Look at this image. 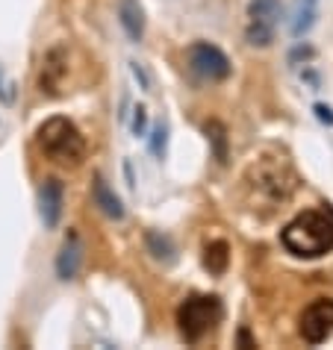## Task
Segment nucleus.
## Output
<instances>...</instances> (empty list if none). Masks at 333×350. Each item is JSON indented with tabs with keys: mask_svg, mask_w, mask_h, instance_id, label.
Here are the masks:
<instances>
[{
	"mask_svg": "<svg viewBox=\"0 0 333 350\" xmlns=\"http://www.w3.org/2000/svg\"><path fill=\"white\" fill-rule=\"evenodd\" d=\"M283 247L298 259H319L333 250V206H316L292 218L280 232Z\"/></svg>",
	"mask_w": 333,
	"mask_h": 350,
	"instance_id": "obj_1",
	"label": "nucleus"
},
{
	"mask_svg": "<svg viewBox=\"0 0 333 350\" xmlns=\"http://www.w3.org/2000/svg\"><path fill=\"white\" fill-rule=\"evenodd\" d=\"M36 142L42 148L45 157H51L60 165H80L86 159V139L83 133L74 127V121L62 118V115H53L47 118L42 127L36 130Z\"/></svg>",
	"mask_w": 333,
	"mask_h": 350,
	"instance_id": "obj_2",
	"label": "nucleus"
},
{
	"mask_svg": "<svg viewBox=\"0 0 333 350\" xmlns=\"http://www.w3.org/2000/svg\"><path fill=\"white\" fill-rule=\"evenodd\" d=\"M224 315V306L215 295H192L186 297L180 309H177V327H180V336L186 338L189 345H198L201 338H207L219 321Z\"/></svg>",
	"mask_w": 333,
	"mask_h": 350,
	"instance_id": "obj_3",
	"label": "nucleus"
},
{
	"mask_svg": "<svg viewBox=\"0 0 333 350\" xmlns=\"http://www.w3.org/2000/svg\"><path fill=\"white\" fill-rule=\"evenodd\" d=\"M248 183H251V189L257 194H262L269 203L289 200L292 189H295V177H292L289 165L278 162V159H262L257 165H251Z\"/></svg>",
	"mask_w": 333,
	"mask_h": 350,
	"instance_id": "obj_4",
	"label": "nucleus"
},
{
	"mask_svg": "<svg viewBox=\"0 0 333 350\" xmlns=\"http://www.w3.org/2000/svg\"><path fill=\"white\" fill-rule=\"evenodd\" d=\"M283 6L280 0H251L248 3V42L254 47H269L274 42V33L280 27Z\"/></svg>",
	"mask_w": 333,
	"mask_h": 350,
	"instance_id": "obj_5",
	"label": "nucleus"
},
{
	"mask_svg": "<svg viewBox=\"0 0 333 350\" xmlns=\"http://www.w3.org/2000/svg\"><path fill=\"white\" fill-rule=\"evenodd\" d=\"M189 71L201 83H221L230 77V59L210 42H195L189 47Z\"/></svg>",
	"mask_w": 333,
	"mask_h": 350,
	"instance_id": "obj_6",
	"label": "nucleus"
},
{
	"mask_svg": "<svg viewBox=\"0 0 333 350\" xmlns=\"http://www.w3.org/2000/svg\"><path fill=\"white\" fill-rule=\"evenodd\" d=\"M301 338L307 345H321L328 342L333 333V300H312L301 315Z\"/></svg>",
	"mask_w": 333,
	"mask_h": 350,
	"instance_id": "obj_7",
	"label": "nucleus"
},
{
	"mask_svg": "<svg viewBox=\"0 0 333 350\" xmlns=\"http://www.w3.org/2000/svg\"><path fill=\"white\" fill-rule=\"evenodd\" d=\"M65 74H68V53H65V47H53V51L45 56L42 71H38V89H42V94L60 97Z\"/></svg>",
	"mask_w": 333,
	"mask_h": 350,
	"instance_id": "obj_8",
	"label": "nucleus"
},
{
	"mask_svg": "<svg viewBox=\"0 0 333 350\" xmlns=\"http://www.w3.org/2000/svg\"><path fill=\"white\" fill-rule=\"evenodd\" d=\"M62 206H65V186L62 180H45L38 189V215H42L47 230H56V224L62 218Z\"/></svg>",
	"mask_w": 333,
	"mask_h": 350,
	"instance_id": "obj_9",
	"label": "nucleus"
},
{
	"mask_svg": "<svg viewBox=\"0 0 333 350\" xmlns=\"http://www.w3.org/2000/svg\"><path fill=\"white\" fill-rule=\"evenodd\" d=\"M83 239H80V232L77 230H68V236L62 241V247H60V256H56V277L60 280H74L77 274H80V268H83Z\"/></svg>",
	"mask_w": 333,
	"mask_h": 350,
	"instance_id": "obj_10",
	"label": "nucleus"
},
{
	"mask_svg": "<svg viewBox=\"0 0 333 350\" xmlns=\"http://www.w3.org/2000/svg\"><path fill=\"white\" fill-rule=\"evenodd\" d=\"M92 200L110 221H121L124 218V203L119 200V194L110 189V183H106L101 174H97L95 183H92Z\"/></svg>",
	"mask_w": 333,
	"mask_h": 350,
	"instance_id": "obj_11",
	"label": "nucleus"
},
{
	"mask_svg": "<svg viewBox=\"0 0 333 350\" xmlns=\"http://www.w3.org/2000/svg\"><path fill=\"white\" fill-rule=\"evenodd\" d=\"M119 18H121L124 33L130 36V42H142V36H145V9H142L139 0H121L119 3Z\"/></svg>",
	"mask_w": 333,
	"mask_h": 350,
	"instance_id": "obj_12",
	"label": "nucleus"
},
{
	"mask_svg": "<svg viewBox=\"0 0 333 350\" xmlns=\"http://www.w3.org/2000/svg\"><path fill=\"white\" fill-rule=\"evenodd\" d=\"M316 15H319V0H295V9H292V24L289 30L295 38L307 36L316 24Z\"/></svg>",
	"mask_w": 333,
	"mask_h": 350,
	"instance_id": "obj_13",
	"label": "nucleus"
},
{
	"mask_svg": "<svg viewBox=\"0 0 333 350\" xmlns=\"http://www.w3.org/2000/svg\"><path fill=\"white\" fill-rule=\"evenodd\" d=\"M227 262H230L227 241H210V245L204 247V268H207L210 274H224Z\"/></svg>",
	"mask_w": 333,
	"mask_h": 350,
	"instance_id": "obj_14",
	"label": "nucleus"
},
{
	"mask_svg": "<svg viewBox=\"0 0 333 350\" xmlns=\"http://www.w3.org/2000/svg\"><path fill=\"white\" fill-rule=\"evenodd\" d=\"M145 241H148V250L153 254V259H160V262H174V245H171V239L169 236H160V232H148L145 236Z\"/></svg>",
	"mask_w": 333,
	"mask_h": 350,
	"instance_id": "obj_15",
	"label": "nucleus"
},
{
	"mask_svg": "<svg viewBox=\"0 0 333 350\" xmlns=\"http://www.w3.org/2000/svg\"><path fill=\"white\" fill-rule=\"evenodd\" d=\"M204 130H207V139L215 144V157H219V162H227V139H224V127L219 121H210Z\"/></svg>",
	"mask_w": 333,
	"mask_h": 350,
	"instance_id": "obj_16",
	"label": "nucleus"
},
{
	"mask_svg": "<svg viewBox=\"0 0 333 350\" xmlns=\"http://www.w3.org/2000/svg\"><path fill=\"white\" fill-rule=\"evenodd\" d=\"M165 144H169V130H165V124H156L151 133V153L156 159L165 157Z\"/></svg>",
	"mask_w": 333,
	"mask_h": 350,
	"instance_id": "obj_17",
	"label": "nucleus"
},
{
	"mask_svg": "<svg viewBox=\"0 0 333 350\" xmlns=\"http://www.w3.org/2000/svg\"><path fill=\"white\" fill-rule=\"evenodd\" d=\"M130 127H133V135H145V130H148V109H145V106H136L133 109Z\"/></svg>",
	"mask_w": 333,
	"mask_h": 350,
	"instance_id": "obj_18",
	"label": "nucleus"
},
{
	"mask_svg": "<svg viewBox=\"0 0 333 350\" xmlns=\"http://www.w3.org/2000/svg\"><path fill=\"white\" fill-rule=\"evenodd\" d=\"M316 115H319V121H325V124H330V127H333V109H330V106L316 103Z\"/></svg>",
	"mask_w": 333,
	"mask_h": 350,
	"instance_id": "obj_19",
	"label": "nucleus"
},
{
	"mask_svg": "<svg viewBox=\"0 0 333 350\" xmlns=\"http://www.w3.org/2000/svg\"><path fill=\"white\" fill-rule=\"evenodd\" d=\"M239 345H242V347H257V342H251V336L245 333V329L239 333Z\"/></svg>",
	"mask_w": 333,
	"mask_h": 350,
	"instance_id": "obj_20",
	"label": "nucleus"
},
{
	"mask_svg": "<svg viewBox=\"0 0 333 350\" xmlns=\"http://www.w3.org/2000/svg\"><path fill=\"white\" fill-rule=\"evenodd\" d=\"M0 92H3V89H0Z\"/></svg>",
	"mask_w": 333,
	"mask_h": 350,
	"instance_id": "obj_21",
	"label": "nucleus"
}]
</instances>
